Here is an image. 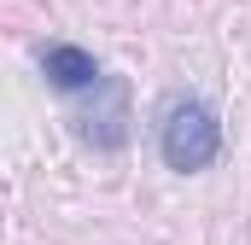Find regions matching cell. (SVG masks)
Returning <instances> with one entry per match:
<instances>
[{
    "instance_id": "3957f363",
    "label": "cell",
    "mask_w": 251,
    "mask_h": 245,
    "mask_svg": "<svg viewBox=\"0 0 251 245\" xmlns=\"http://www.w3.org/2000/svg\"><path fill=\"white\" fill-rule=\"evenodd\" d=\"M41 70H47V82H53L59 94H82V88H94V82H100L94 53H82V47H70V41L41 47Z\"/></svg>"
},
{
    "instance_id": "7a4b0ae2",
    "label": "cell",
    "mask_w": 251,
    "mask_h": 245,
    "mask_svg": "<svg viewBox=\"0 0 251 245\" xmlns=\"http://www.w3.org/2000/svg\"><path fill=\"white\" fill-rule=\"evenodd\" d=\"M94 94H100V105L82 111V134H88L100 152H117V146L128 140V88L117 82V76H100Z\"/></svg>"
},
{
    "instance_id": "6da1fadb",
    "label": "cell",
    "mask_w": 251,
    "mask_h": 245,
    "mask_svg": "<svg viewBox=\"0 0 251 245\" xmlns=\"http://www.w3.org/2000/svg\"><path fill=\"white\" fill-rule=\"evenodd\" d=\"M158 152H164V164L170 170H210L216 164V152H222V122L216 111L204 105V99H176L170 111H164V128H158Z\"/></svg>"
}]
</instances>
